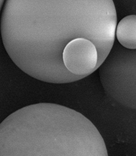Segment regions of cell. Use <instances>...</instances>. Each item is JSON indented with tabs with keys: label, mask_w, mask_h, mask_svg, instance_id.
Masks as SVG:
<instances>
[{
	"label": "cell",
	"mask_w": 136,
	"mask_h": 156,
	"mask_svg": "<svg viewBox=\"0 0 136 156\" xmlns=\"http://www.w3.org/2000/svg\"><path fill=\"white\" fill-rule=\"evenodd\" d=\"M63 62L66 70L79 80L100 68L99 51L91 40L79 37L66 46Z\"/></svg>",
	"instance_id": "4"
},
{
	"label": "cell",
	"mask_w": 136,
	"mask_h": 156,
	"mask_svg": "<svg viewBox=\"0 0 136 156\" xmlns=\"http://www.w3.org/2000/svg\"><path fill=\"white\" fill-rule=\"evenodd\" d=\"M117 25L112 0H8L1 18L2 41L15 65L34 79L56 84L78 80L63 62L69 42L91 40L101 67L114 46Z\"/></svg>",
	"instance_id": "1"
},
{
	"label": "cell",
	"mask_w": 136,
	"mask_h": 156,
	"mask_svg": "<svg viewBox=\"0 0 136 156\" xmlns=\"http://www.w3.org/2000/svg\"><path fill=\"white\" fill-rule=\"evenodd\" d=\"M116 38L123 47L136 50V14L126 16L118 22Z\"/></svg>",
	"instance_id": "5"
},
{
	"label": "cell",
	"mask_w": 136,
	"mask_h": 156,
	"mask_svg": "<svg viewBox=\"0 0 136 156\" xmlns=\"http://www.w3.org/2000/svg\"><path fill=\"white\" fill-rule=\"evenodd\" d=\"M0 156H108L104 140L80 112L53 103L25 106L0 125Z\"/></svg>",
	"instance_id": "2"
},
{
	"label": "cell",
	"mask_w": 136,
	"mask_h": 156,
	"mask_svg": "<svg viewBox=\"0 0 136 156\" xmlns=\"http://www.w3.org/2000/svg\"><path fill=\"white\" fill-rule=\"evenodd\" d=\"M100 80L107 96L125 107L136 109V50L114 42L99 68Z\"/></svg>",
	"instance_id": "3"
}]
</instances>
